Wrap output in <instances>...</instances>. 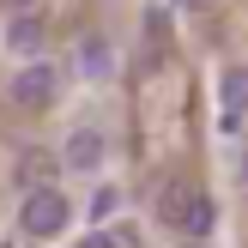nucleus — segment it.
<instances>
[{
  "mask_svg": "<svg viewBox=\"0 0 248 248\" xmlns=\"http://www.w3.org/2000/svg\"><path fill=\"white\" fill-rule=\"evenodd\" d=\"M55 85H61V73L48 67V61H31V67L12 79V103H24V109H43V103H55Z\"/></svg>",
  "mask_w": 248,
  "mask_h": 248,
  "instance_id": "obj_3",
  "label": "nucleus"
},
{
  "mask_svg": "<svg viewBox=\"0 0 248 248\" xmlns=\"http://www.w3.org/2000/svg\"><path fill=\"white\" fill-rule=\"evenodd\" d=\"M103 152H109V145H103V133H73L67 164H73V170H97V164H103Z\"/></svg>",
  "mask_w": 248,
  "mask_h": 248,
  "instance_id": "obj_5",
  "label": "nucleus"
},
{
  "mask_svg": "<svg viewBox=\"0 0 248 248\" xmlns=\"http://www.w3.org/2000/svg\"><path fill=\"white\" fill-rule=\"evenodd\" d=\"M157 224H164L170 236H206V230H212V200H206L200 188L170 182V188L157 194Z\"/></svg>",
  "mask_w": 248,
  "mask_h": 248,
  "instance_id": "obj_1",
  "label": "nucleus"
},
{
  "mask_svg": "<svg viewBox=\"0 0 248 248\" xmlns=\"http://www.w3.org/2000/svg\"><path fill=\"white\" fill-rule=\"evenodd\" d=\"M109 242H115V248H140V236H133V224H121V230H109Z\"/></svg>",
  "mask_w": 248,
  "mask_h": 248,
  "instance_id": "obj_8",
  "label": "nucleus"
},
{
  "mask_svg": "<svg viewBox=\"0 0 248 248\" xmlns=\"http://www.w3.org/2000/svg\"><path fill=\"white\" fill-rule=\"evenodd\" d=\"M73 248H115V242H109V230H97V236H79Z\"/></svg>",
  "mask_w": 248,
  "mask_h": 248,
  "instance_id": "obj_9",
  "label": "nucleus"
},
{
  "mask_svg": "<svg viewBox=\"0 0 248 248\" xmlns=\"http://www.w3.org/2000/svg\"><path fill=\"white\" fill-rule=\"evenodd\" d=\"M242 188H248V157H242Z\"/></svg>",
  "mask_w": 248,
  "mask_h": 248,
  "instance_id": "obj_11",
  "label": "nucleus"
},
{
  "mask_svg": "<svg viewBox=\"0 0 248 248\" xmlns=\"http://www.w3.org/2000/svg\"><path fill=\"white\" fill-rule=\"evenodd\" d=\"M18 188H24V194L55 188V157H48V152H24V157H18Z\"/></svg>",
  "mask_w": 248,
  "mask_h": 248,
  "instance_id": "obj_4",
  "label": "nucleus"
},
{
  "mask_svg": "<svg viewBox=\"0 0 248 248\" xmlns=\"http://www.w3.org/2000/svg\"><path fill=\"white\" fill-rule=\"evenodd\" d=\"M67 218H73V206H67L61 188H36L18 206V230L24 236H55V230H67Z\"/></svg>",
  "mask_w": 248,
  "mask_h": 248,
  "instance_id": "obj_2",
  "label": "nucleus"
},
{
  "mask_svg": "<svg viewBox=\"0 0 248 248\" xmlns=\"http://www.w3.org/2000/svg\"><path fill=\"white\" fill-rule=\"evenodd\" d=\"M176 6H188V12H194V6H206V0H176Z\"/></svg>",
  "mask_w": 248,
  "mask_h": 248,
  "instance_id": "obj_10",
  "label": "nucleus"
},
{
  "mask_svg": "<svg viewBox=\"0 0 248 248\" xmlns=\"http://www.w3.org/2000/svg\"><path fill=\"white\" fill-rule=\"evenodd\" d=\"M224 103H230V115L248 109V73H230V79H224Z\"/></svg>",
  "mask_w": 248,
  "mask_h": 248,
  "instance_id": "obj_7",
  "label": "nucleus"
},
{
  "mask_svg": "<svg viewBox=\"0 0 248 248\" xmlns=\"http://www.w3.org/2000/svg\"><path fill=\"white\" fill-rule=\"evenodd\" d=\"M6 48L12 55H36L43 48V18H12L6 24Z\"/></svg>",
  "mask_w": 248,
  "mask_h": 248,
  "instance_id": "obj_6",
  "label": "nucleus"
}]
</instances>
